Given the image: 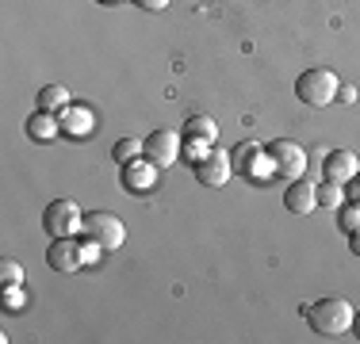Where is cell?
Segmentation results:
<instances>
[{"label": "cell", "instance_id": "10", "mask_svg": "<svg viewBox=\"0 0 360 344\" xmlns=\"http://www.w3.org/2000/svg\"><path fill=\"white\" fill-rule=\"evenodd\" d=\"M123 187L131 195H146V192H153L158 187V165L153 161H131V165H123Z\"/></svg>", "mask_w": 360, "mask_h": 344}, {"label": "cell", "instance_id": "19", "mask_svg": "<svg viewBox=\"0 0 360 344\" xmlns=\"http://www.w3.org/2000/svg\"><path fill=\"white\" fill-rule=\"evenodd\" d=\"M211 153V145L207 142H200V138H184V157L192 161V165H200L203 157Z\"/></svg>", "mask_w": 360, "mask_h": 344}, {"label": "cell", "instance_id": "2", "mask_svg": "<svg viewBox=\"0 0 360 344\" xmlns=\"http://www.w3.org/2000/svg\"><path fill=\"white\" fill-rule=\"evenodd\" d=\"M295 92L307 107H330L341 92V81H338L333 69H307V73H299Z\"/></svg>", "mask_w": 360, "mask_h": 344}, {"label": "cell", "instance_id": "15", "mask_svg": "<svg viewBox=\"0 0 360 344\" xmlns=\"http://www.w3.org/2000/svg\"><path fill=\"white\" fill-rule=\"evenodd\" d=\"M70 107V92L62 88V84H46V88L39 92V111H50V115H54V111H65Z\"/></svg>", "mask_w": 360, "mask_h": 344}, {"label": "cell", "instance_id": "23", "mask_svg": "<svg viewBox=\"0 0 360 344\" xmlns=\"http://www.w3.org/2000/svg\"><path fill=\"white\" fill-rule=\"evenodd\" d=\"M349 249H353V256H360V230H356V234H349Z\"/></svg>", "mask_w": 360, "mask_h": 344}, {"label": "cell", "instance_id": "14", "mask_svg": "<svg viewBox=\"0 0 360 344\" xmlns=\"http://www.w3.org/2000/svg\"><path fill=\"white\" fill-rule=\"evenodd\" d=\"M180 134H184V138H200V142L211 145V142L219 138V123H215L211 115H192V119L184 123V131H180Z\"/></svg>", "mask_w": 360, "mask_h": 344}, {"label": "cell", "instance_id": "11", "mask_svg": "<svg viewBox=\"0 0 360 344\" xmlns=\"http://www.w3.org/2000/svg\"><path fill=\"white\" fill-rule=\"evenodd\" d=\"M284 206L291 214H314V206H319V187L307 184V180H291L288 192H284Z\"/></svg>", "mask_w": 360, "mask_h": 344}, {"label": "cell", "instance_id": "3", "mask_svg": "<svg viewBox=\"0 0 360 344\" xmlns=\"http://www.w3.org/2000/svg\"><path fill=\"white\" fill-rule=\"evenodd\" d=\"M264 153H269V165H272V176L280 180H303L307 172V150L299 142H288V138H276V142L264 145Z\"/></svg>", "mask_w": 360, "mask_h": 344}, {"label": "cell", "instance_id": "22", "mask_svg": "<svg viewBox=\"0 0 360 344\" xmlns=\"http://www.w3.org/2000/svg\"><path fill=\"white\" fill-rule=\"evenodd\" d=\"M134 4H139V8H150V12H161L169 0H134Z\"/></svg>", "mask_w": 360, "mask_h": 344}, {"label": "cell", "instance_id": "6", "mask_svg": "<svg viewBox=\"0 0 360 344\" xmlns=\"http://www.w3.org/2000/svg\"><path fill=\"white\" fill-rule=\"evenodd\" d=\"M46 264L54 272H62V275H73V272H81L84 264H89V256H84L81 241H73V237H50Z\"/></svg>", "mask_w": 360, "mask_h": 344}, {"label": "cell", "instance_id": "17", "mask_svg": "<svg viewBox=\"0 0 360 344\" xmlns=\"http://www.w3.org/2000/svg\"><path fill=\"white\" fill-rule=\"evenodd\" d=\"M338 226L345 230V234H356L360 230V203H345L338 211Z\"/></svg>", "mask_w": 360, "mask_h": 344}, {"label": "cell", "instance_id": "20", "mask_svg": "<svg viewBox=\"0 0 360 344\" xmlns=\"http://www.w3.org/2000/svg\"><path fill=\"white\" fill-rule=\"evenodd\" d=\"M27 306V298H23V291H20V283H4V310H23Z\"/></svg>", "mask_w": 360, "mask_h": 344}, {"label": "cell", "instance_id": "21", "mask_svg": "<svg viewBox=\"0 0 360 344\" xmlns=\"http://www.w3.org/2000/svg\"><path fill=\"white\" fill-rule=\"evenodd\" d=\"M23 275H27V272H23L15 260H4V264H0V279H4V283H23Z\"/></svg>", "mask_w": 360, "mask_h": 344}, {"label": "cell", "instance_id": "26", "mask_svg": "<svg viewBox=\"0 0 360 344\" xmlns=\"http://www.w3.org/2000/svg\"><path fill=\"white\" fill-rule=\"evenodd\" d=\"M96 4H115V0H96Z\"/></svg>", "mask_w": 360, "mask_h": 344}, {"label": "cell", "instance_id": "13", "mask_svg": "<svg viewBox=\"0 0 360 344\" xmlns=\"http://www.w3.org/2000/svg\"><path fill=\"white\" fill-rule=\"evenodd\" d=\"M27 134L35 138V142H54V138L62 134V119H54L50 111H35V115L27 119Z\"/></svg>", "mask_w": 360, "mask_h": 344}, {"label": "cell", "instance_id": "16", "mask_svg": "<svg viewBox=\"0 0 360 344\" xmlns=\"http://www.w3.org/2000/svg\"><path fill=\"white\" fill-rule=\"evenodd\" d=\"M111 157H115L119 165H131V161H139V157H142V142H139V138H123V142H115Z\"/></svg>", "mask_w": 360, "mask_h": 344}, {"label": "cell", "instance_id": "24", "mask_svg": "<svg viewBox=\"0 0 360 344\" xmlns=\"http://www.w3.org/2000/svg\"><path fill=\"white\" fill-rule=\"evenodd\" d=\"M353 333H356V340H360V314L353 317Z\"/></svg>", "mask_w": 360, "mask_h": 344}, {"label": "cell", "instance_id": "9", "mask_svg": "<svg viewBox=\"0 0 360 344\" xmlns=\"http://www.w3.org/2000/svg\"><path fill=\"white\" fill-rule=\"evenodd\" d=\"M322 172L333 184H353L360 176V161H356V153H349V150H330L322 161Z\"/></svg>", "mask_w": 360, "mask_h": 344}, {"label": "cell", "instance_id": "4", "mask_svg": "<svg viewBox=\"0 0 360 344\" xmlns=\"http://www.w3.org/2000/svg\"><path fill=\"white\" fill-rule=\"evenodd\" d=\"M81 230H84V237H89L92 245H100L104 253H111V249H119L127 241V226L111 211H89Z\"/></svg>", "mask_w": 360, "mask_h": 344}, {"label": "cell", "instance_id": "1", "mask_svg": "<svg viewBox=\"0 0 360 344\" xmlns=\"http://www.w3.org/2000/svg\"><path fill=\"white\" fill-rule=\"evenodd\" d=\"M353 317H356L353 303L341 298V295L319 298V303L307 306V322H311V329L319 333V337H345V333L353 329Z\"/></svg>", "mask_w": 360, "mask_h": 344}, {"label": "cell", "instance_id": "8", "mask_svg": "<svg viewBox=\"0 0 360 344\" xmlns=\"http://www.w3.org/2000/svg\"><path fill=\"white\" fill-rule=\"evenodd\" d=\"M230 176H234V157H230L226 150H211L207 157L195 165V180L207 184V187H222Z\"/></svg>", "mask_w": 360, "mask_h": 344}, {"label": "cell", "instance_id": "18", "mask_svg": "<svg viewBox=\"0 0 360 344\" xmlns=\"http://www.w3.org/2000/svg\"><path fill=\"white\" fill-rule=\"evenodd\" d=\"M341 199H345V184H333V180H326V184L319 187V203H322V206H341Z\"/></svg>", "mask_w": 360, "mask_h": 344}, {"label": "cell", "instance_id": "7", "mask_svg": "<svg viewBox=\"0 0 360 344\" xmlns=\"http://www.w3.org/2000/svg\"><path fill=\"white\" fill-rule=\"evenodd\" d=\"M180 150H184V134H176V131H153L142 142V157L153 161L158 168L173 165V161L180 157Z\"/></svg>", "mask_w": 360, "mask_h": 344}, {"label": "cell", "instance_id": "5", "mask_svg": "<svg viewBox=\"0 0 360 344\" xmlns=\"http://www.w3.org/2000/svg\"><path fill=\"white\" fill-rule=\"evenodd\" d=\"M81 226H84V214L73 199H54L42 211V230H46L50 237H73Z\"/></svg>", "mask_w": 360, "mask_h": 344}, {"label": "cell", "instance_id": "25", "mask_svg": "<svg viewBox=\"0 0 360 344\" xmlns=\"http://www.w3.org/2000/svg\"><path fill=\"white\" fill-rule=\"evenodd\" d=\"M353 195H356V203H360V187H353Z\"/></svg>", "mask_w": 360, "mask_h": 344}, {"label": "cell", "instance_id": "12", "mask_svg": "<svg viewBox=\"0 0 360 344\" xmlns=\"http://www.w3.org/2000/svg\"><path fill=\"white\" fill-rule=\"evenodd\" d=\"M96 131V115L89 107H65L62 111V134H73V138H89Z\"/></svg>", "mask_w": 360, "mask_h": 344}]
</instances>
